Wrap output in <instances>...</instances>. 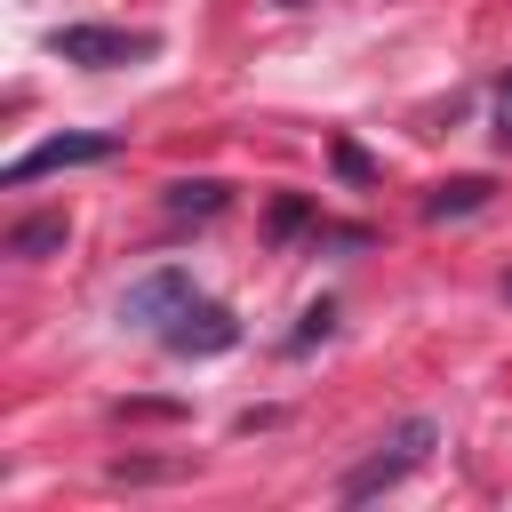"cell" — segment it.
I'll return each mask as SVG.
<instances>
[{"label": "cell", "mask_w": 512, "mask_h": 512, "mask_svg": "<svg viewBox=\"0 0 512 512\" xmlns=\"http://www.w3.org/2000/svg\"><path fill=\"white\" fill-rule=\"evenodd\" d=\"M432 448H440V424H432V416H408L392 440H376V456H368V464H352V472H344V488H336V496H344V504H368V496L400 488Z\"/></svg>", "instance_id": "obj_1"}, {"label": "cell", "mask_w": 512, "mask_h": 512, "mask_svg": "<svg viewBox=\"0 0 512 512\" xmlns=\"http://www.w3.org/2000/svg\"><path fill=\"white\" fill-rule=\"evenodd\" d=\"M48 48H56L64 64L120 72V64H144V56H160V32H144V24H56V32H48Z\"/></svg>", "instance_id": "obj_2"}, {"label": "cell", "mask_w": 512, "mask_h": 512, "mask_svg": "<svg viewBox=\"0 0 512 512\" xmlns=\"http://www.w3.org/2000/svg\"><path fill=\"white\" fill-rule=\"evenodd\" d=\"M112 152H120V136H104V128H72V136H48V144L16 152V160L0 168V184H32V176H56V168H88V160H112Z\"/></svg>", "instance_id": "obj_3"}, {"label": "cell", "mask_w": 512, "mask_h": 512, "mask_svg": "<svg viewBox=\"0 0 512 512\" xmlns=\"http://www.w3.org/2000/svg\"><path fill=\"white\" fill-rule=\"evenodd\" d=\"M160 344H168V352H184V360H216V352H232V344H240V320H232L224 304L192 296V304L160 328Z\"/></svg>", "instance_id": "obj_4"}, {"label": "cell", "mask_w": 512, "mask_h": 512, "mask_svg": "<svg viewBox=\"0 0 512 512\" xmlns=\"http://www.w3.org/2000/svg\"><path fill=\"white\" fill-rule=\"evenodd\" d=\"M184 304H192V280H184V272H144V280L120 296V320H128V328H168Z\"/></svg>", "instance_id": "obj_5"}, {"label": "cell", "mask_w": 512, "mask_h": 512, "mask_svg": "<svg viewBox=\"0 0 512 512\" xmlns=\"http://www.w3.org/2000/svg\"><path fill=\"white\" fill-rule=\"evenodd\" d=\"M48 248H64V216H24V224H8V256H48Z\"/></svg>", "instance_id": "obj_6"}, {"label": "cell", "mask_w": 512, "mask_h": 512, "mask_svg": "<svg viewBox=\"0 0 512 512\" xmlns=\"http://www.w3.org/2000/svg\"><path fill=\"white\" fill-rule=\"evenodd\" d=\"M216 208H224V184H216V176L168 184V216H216Z\"/></svg>", "instance_id": "obj_7"}, {"label": "cell", "mask_w": 512, "mask_h": 512, "mask_svg": "<svg viewBox=\"0 0 512 512\" xmlns=\"http://www.w3.org/2000/svg\"><path fill=\"white\" fill-rule=\"evenodd\" d=\"M480 200H488V184H480V176H456V184H440V192L424 200V216H432V224H440V216H472Z\"/></svg>", "instance_id": "obj_8"}, {"label": "cell", "mask_w": 512, "mask_h": 512, "mask_svg": "<svg viewBox=\"0 0 512 512\" xmlns=\"http://www.w3.org/2000/svg\"><path fill=\"white\" fill-rule=\"evenodd\" d=\"M336 168H344V176H352V184H368V176H376V160H368V152H360V144H344V136H336Z\"/></svg>", "instance_id": "obj_9"}, {"label": "cell", "mask_w": 512, "mask_h": 512, "mask_svg": "<svg viewBox=\"0 0 512 512\" xmlns=\"http://www.w3.org/2000/svg\"><path fill=\"white\" fill-rule=\"evenodd\" d=\"M304 224H312L304 200H280V208H272V232H304Z\"/></svg>", "instance_id": "obj_10"}, {"label": "cell", "mask_w": 512, "mask_h": 512, "mask_svg": "<svg viewBox=\"0 0 512 512\" xmlns=\"http://www.w3.org/2000/svg\"><path fill=\"white\" fill-rule=\"evenodd\" d=\"M496 144H512V80L496 88Z\"/></svg>", "instance_id": "obj_11"}, {"label": "cell", "mask_w": 512, "mask_h": 512, "mask_svg": "<svg viewBox=\"0 0 512 512\" xmlns=\"http://www.w3.org/2000/svg\"><path fill=\"white\" fill-rule=\"evenodd\" d=\"M504 296H512V272H504Z\"/></svg>", "instance_id": "obj_12"}]
</instances>
